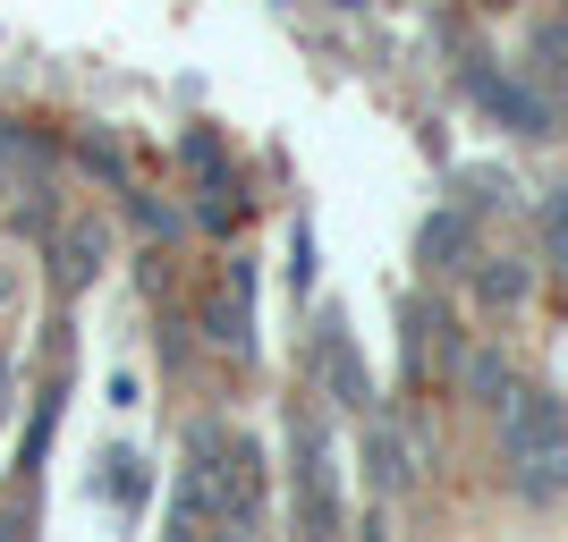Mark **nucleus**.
Here are the masks:
<instances>
[{
    "mask_svg": "<svg viewBox=\"0 0 568 542\" xmlns=\"http://www.w3.org/2000/svg\"><path fill=\"white\" fill-rule=\"evenodd\" d=\"M204 330H213L221 348H237V339H246V280H237L230 297H213V306H204Z\"/></svg>",
    "mask_w": 568,
    "mask_h": 542,
    "instance_id": "obj_2",
    "label": "nucleus"
},
{
    "mask_svg": "<svg viewBox=\"0 0 568 542\" xmlns=\"http://www.w3.org/2000/svg\"><path fill=\"white\" fill-rule=\"evenodd\" d=\"M458 246H467V221H458V213H450V221H433V229H425V263H450Z\"/></svg>",
    "mask_w": 568,
    "mask_h": 542,
    "instance_id": "obj_5",
    "label": "nucleus"
},
{
    "mask_svg": "<svg viewBox=\"0 0 568 542\" xmlns=\"http://www.w3.org/2000/svg\"><path fill=\"white\" fill-rule=\"evenodd\" d=\"M509 458H518L526 500L568 492V399H518L509 407Z\"/></svg>",
    "mask_w": 568,
    "mask_h": 542,
    "instance_id": "obj_1",
    "label": "nucleus"
},
{
    "mask_svg": "<svg viewBox=\"0 0 568 542\" xmlns=\"http://www.w3.org/2000/svg\"><path fill=\"white\" fill-rule=\"evenodd\" d=\"M94 255H102V229H77L69 246H60V280L85 288V280H94Z\"/></svg>",
    "mask_w": 568,
    "mask_h": 542,
    "instance_id": "obj_3",
    "label": "nucleus"
},
{
    "mask_svg": "<svg viewBox=\"0 0 568 542\" xmlns=\"http://www.w3.org/2000/svg\"><path fill=\"white\" fill-rule=\"evenodd\" d=\"M526 297V263H493L484 272V306H518Z\"/></svg>",
    "mask_w": 568,
    "mask_h": 542,
    "instance_id": "obj_4",
    "label": "nucleus"
},
{
    "mask_svg": "<svg viewBox=\"0 0 568 542\" xmlns=\"http://www.w3.org/2000/svg\"><path fill=\"white\" fill-rule=\"evenodd\" d=\"M374 483H399V441H374Z\"/></svg>",
    "mask_w": 568,
    "mask_h": 542,
    "instance_id": "obj_6",
    "label": "nucleus"
}]
</instances>
